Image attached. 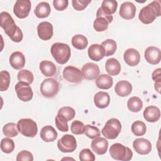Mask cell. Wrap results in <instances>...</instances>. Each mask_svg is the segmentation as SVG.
Listing matches in <instances>:
<instances>
[{
  "label": "cell",
  "instance_id": "1",
  "mask_svg": "<svg viewBox=\"0 0 161 161\" xmlns=\"http://www.w3.org/2000/svg\"><path fill=\"white\" fill-rule=\"evenodd\" d=\"M1 27L13 42H20L23 38L21 30L16 25L14 19L8 12H1L0 14Z\"/></svg>",
  "mask_w": 161,
  "mask_h": 161
},
{
  "label": "cell",
  "instance_id": "2",
  "mask_svg": "<svg viewBox=\"0 0 161 161\" xmlns=\"http://www.w3.org/2000/svg\"><path fill=\"white\" fill-rule=\"evenodd\" d=\"M160 1H153L140 10L138 18L143 23L150 24L160 16Z\"/></svg>",
  "mask_w": 161,
  "mask_h": 161
},
{
  "label": "cell",
  "instance_id": "3",
  "mask_svg": "<svg viewBox=\"0 0 161 161\" xmlns=\"http://www.w3.org/2000/svg\"><path fill=\"white\" fill-rule=\"evenodd\" d=\"M51 53L55 61L59 64H64L67 62L71 55L70 47L64 43L56 42L51 47Z\"/></svg>",
  "mask_w": 161,
  "mask_h": 161
},
{
  "label": "cell",
  "instance_id": "4",
  "mask_svg": "<svg viewBox=\"0 0 161 161\" xmlns=\"http://www.w3.org/2000/svg\"><path fill=\"white\" fill-rule=\"evenodd\" d=\"M111 157L116 160L128 161L133 157L132 151L127 147L119 143L113 144L109 148Z\"/></svg>",
  "mask_w": 161,
  "mask_h": 161
},
{
  "label": "cell",
  "instance_id": "5",
  "mask_svg": "<svg viewBox=\"0 0 161 161\" xmlns=\"http://www.w3.org/2000/svg\"><path fill=\"white\" fill-rule=\"evenodd\" d=\"M121 131V122L116 118H111L106 123L101 132L108 139L113 140L118 137Z\"/></svg>",
  "mask_w": 161,
  "mask_h": 161
},
{
  "label": "cell",
  "instance_id": "6",
  "mask_svg": "<svg viewBox=\"0 0 161 161\" xmlns=\"http://www.w3.org/2000/svg\"><path fill=\"white\" fill-rule=\"evenodd\" d=\"M19 131L26 137H34L38 132L36 123L30 118H23L17 123Z\"/></svg>",
  "mask_w": 161,
  "mask_h": 161
},
{
  "label": "cell",
  "instance_id": "7",
  "mask_svg": "<svg viewBox=\"0 0 161 161\" xmlns=\"http://www.w3.org/2000/svg\"><path fill=\"white\" fill-rule=\"evenodd\" d=\"M59 91V84L57 80L52 78L45 79L40 85L42 94L48 98L54 97Z\"/></svg>",
  "mask_w": 161,
  "mask_h": 161
},
{
  "label": "cell",
  "instance_id": "8",
  "mask_svg": "<svg viewBox=\"0 0 161 161\" xmlns=\"http://www.w3.org/2000/svg\"><path fill=\"white\" fill-rule=\"evenodd\" d=\"M58 148L64 153L73 152L77 148V142L71 135H64L57 142Z\"/></svg>",
  "mask_w": 161,
  "mask_h": 161
},
{
  "label": "cell",
  "instance_id": "9",
  "mask_svg": "<svg viewBox=\"0 0 161 161\" xmlns=\"http://www.w3.org/2000/svg\"><path fill=\"white\" fill-rule=\"evenodd\" d=\"M15 91L18 99L23 102H28L33 97L32 89L26 82L19 81L15 86Z\"/></svg>",
  "mask_w": 161,
  "mask_h": 161
},
{
  "label": "cell",
  "instance_id": "10",
  "mask_svg": "<svg viewBox=\"0 0 161 161\" xmlns=\"http://www.w3.org/2000/svg\"><path fill=\"white\" fill-rule=\"evenodd\" d=\"M63 77L69 82L79 83L82 80V72L75 67L67 66L63 70Z\"/></svg>",
  "mask_w": 161,
  "mask_h": 161
},
{
  "label": "cell",
  "instance_id": "11",
  "mask_svg": "<svg viewBox=\"0 0 161 161\" xmlns=\"http://www.w3.org/2000/svg\"><path fill=\"white\" fill-rule=\"evenodd\" d=\"M31 4L29 0H18L13 7V13L16 17L23 19L26 18L30 12Z\"/></svg>",
  "mask_w": 161,
  "mask_h": 161
},
{
  "label": "cell",
  "instance_id": "12",
  "mask_svg": "<svg viewBox=\"0 0 161 161\" xmlns=\"http://www.w3.org/2000/svg\"><path fill=\"white\" fill-rule=\"evenodd\" d=\"M38 37L45 41L52 38L53 35V28L52 23L48 21H43L37 26Z\"/></svg>",
  "mask_w": 161,
  "mask_h": 161
},
{
  "label": "cell",
  "instance_id": "13",
  "mask_svg": "<svg viewBox=\"0 0 161 161\" xmlns=\"http://www.w3.org/2000/svg\"><path fill=\"white\" fill-rule=\"evenodd\" d=\"M81 72L84 79L93 80L99 76L100 70L97 64L93 62H88L83 65Z\"/></svg>",
  "mask_w": 161,
  "mask_h": 161
},
{
  "label": "cell",
  "instance_id": "14",
  "mask_svg": "<svg viewBox=\"0 0 161 161\" xmlns=\"http://www.w3.org/2000/svg\"><path fill=\"white\" fill-rule=\"evenodd\" d=\"M133 147L136 152L140 155H147L152 150L151 142L143 138L135 139L133 142Z\"/></svg>",
  "mask_w": 161,
  "mask_h": 161
},
{
  "label": "cell",
  "instance_id": "15",
  "mask_svg": "<svg viewBox=\"0 0 161 161\" xmlns=\"http://www.w3.org/2000/svg\"><path fill=\"white\" fill-rule=\"evenodd\" d=\"M147 62L152 65L158 64L160 62V50L154 46H150L146 48L144 53Z\"/></svg>",
  "mask_w": 161,
  "mask_h": 161
},
{
  "label": "cell",
  "instance_id": "16",
  "mask_svg": "<svg viewBox=\"0 0 161 161\" xmlns=\"http://www.w3.org/2000/svg\"><path fill=\"white\" fill-rule=\"evenodd\" d=\"M136 9V6L133 3L130 1H126L121 4L119 14L123 19H131L135 16Z\"/></svg>",
  "mask_w": 161,
  "mask_h": 161
},
{
  "label": "cell",
  "instance_id": "17",
  "mask_svg": "<svg viewBox=\"0 0 161 161\" xmlns=\"http://www.w3.org/2000/svg\"><path fill=\"white\" fill-rule=\"evenodd\" d=\"M123 58L125 62L131 67L137 65L140 61V53L137 50L132 48L125 50Z\"/></svg>",
  "mask_w": 161,
  "mask_h": 161
},
{
  "label": "cell",
  "instance_id": "18",
  "mask_svg": "<svg viewBox=\"0 0 161 161\" xmlns=\"http://www.w3.org/2000/svg\"><path fill=\"white\" fill-rule=\"evenodd\" d=\"M108 148V142L106 139L103 137H96L91 142L92 150L97 155L104 154Z\"/></svg>",
  "mask_w": 161,
  "mask_h": 161
},
{
  "label": "cell",
  "instance_id": "19",
  "mask_svg": "<svg viewBox=\"0 0 161 161\" xmlns=\"http://www.w3.org/2000/svg\"><path fill=\"white\" fill-rule=\"evenodd\" d=\"M89 57L94 60L98 62L103 59L105 56V51L103 47L99 44H92L87 50Z\"/></svg>",
  "mask_w": 161,
  "mask_h": 161
},
{
  "label": "cell",
  "instance_id": "20",
  "mask_svg": "<svg viewBox=\"0 0 161 161\" xmlns=\"http://www.w3.org/2000/svg\"><path fill=\"white\" fill-rule=\"evenodd\" d=\"M25 57L24 55L19 51L14 52L9 57V64L13 68L16 70H20L25 65Z\"/></svg>",
  "mask_w": 161,
  "mask_h": 161
},
{
  "label": "cell",
  "instance_id": "21",
  "mask_svg": "<svg viewBox=\"0 0 161 161\" xmlns=\"http://www.w3.org/2000/svg\"><path fill=\"white\" fill-rule=\"evenodd\" d=\"M143 117L146 121L150 123L157 121L160 117V111L155 106H149L145 108L143 111Z\"/></svg>",
  "mask_w": 161,
  "mask_h": 161
},
{
  "label": "cell",
  "instance_id": "22",
  "mask_svg": "<svg viewBox=\"0 0 161 161\" xmlns=\"http://www.w3.org/2000/svg\"><path fill=\"white\" fill-rule=\"evenodd\" d=\"M132 85L127 80H120L116 83L114 87L115 92L120 97H125L132 92Z\"/></svg>",
  "mask_w": 161,
  "mask_h": 161
},
{
  "label": "cell",
  "instance_id": "23",
  "mask_svg": "<svg viewBox=\"0 0 161 161\" xmlns=\"http://www.w3.org/2000/svg\"><path fill=\"white\" fill-rule=\"evenodd\" d=\"M40 136L44 142H52L57 139L58 133L53 126L47 125L42 128Z\"/></svg>",
  "mask_w": 161,
  "mask_h": 161
},
{
  "label": "cell",
  "instance_id": "24",
  "mask_svg": "<svg viewBox=\"0 0 161 161\" xmlns=\"http://www.w3.org/2000/svg\"><path fill=\"white\" fill-rule=\"evenodd\" d=\"M94 103L96 107L103 109L108 106L110 103V97L108 92L99 91L94 97Z\"/></svg>",
  "mask_w": 161,
  "mask_h": 161
},
{
  "label": "cell",
  "instance_id": "25",
  "mask_svg": "<svg viewBox=\"0 0 161 161\" xmlns=\"http://www.w3.org/2000/svg\"><path fill=\"white\" fill-rule=\"evenodd\" d=\"M105 69L109 75H117L121 71V65L114 58H110L106 62Z\"/></svg>",
  "mask_w": 161,
  "mask_h": 161
},
{
  "label": "cell",
  "instance_id": "26",
  "mask_svg": "<svg viewBox=\"0 0 161 161\" xmlns=\"http://www.w3.org/2000/svg\"><path fill=\"white\" fill-rule=\"evenodd\" d=\"M40 70L46 77L53 76L57 72L55 65L51 61L43 60L40 64Z\"/></svg>",
  "mask_w": 161,
  "mask_h": 161
},
{
  "label": "cell",
  "instance_id": "27",
  "mask_svg": "<svg viewBox=\"0 0 161 161\" xmlns=\"http://www.w3.org/2000/svg\"><path fill=\"white\" fill-rule=\"evenodd\" d=\"M51 12L50 4L47 2H40L38 3L34 11L36 17L39 18H45L49 16Z\"/></svg>",
  "mask_w": 161,
  "mask_h": 161
},
{
  "label": "cell",
  "instance_id": "28",
  "mask_svg": "<svg viewBox=\"0 0 161 161\" xmlns=\"http://www.w3.org/2000/svg\"><path fill=\"white\" fill-rule=\"evenodd\" d=\"M97 87L101 89H109L113 84V78L107 74H101L99 75L96 80Z\"/></svg>",
  "mask_w": 161,
  "mask_h": 161
},
{
  "label": "cell",
  "instance_id": "29",
  "mask_svg": "<svg viewBox=\"0 0 161 161\" xmlns=\"http://www.w3.org/2000/svg\"><path fill=\"white\" fill-rule=\"evenodd\" d=\"M118 3L114 0H104L100 7L102 11L108 15L114 13L117 9Z\"/></svg>",
  "mask_w": 161,
  "mask_h": 161
},
{
  "label": "cell",
  "instance_id": "30",
  "mask_svg": "<svg viewBox=\"0 0 161 161\" xmlns=\"http://www.w3.org/2000/svg\"><path fill=\"white\" fill-rule=\"evenodd\" d=\"M72 45L78 50H84L88 45V40L82 35H75L72 38Z\"/></svg>",
  "mask_w": 161,
  "mask_h": 161
},
{
  "label": "cell",
  "instance_id": "31",
  "mask_svg": "<svg viewBox=\"0 0 161 161\" xmlns=\"http://www.w3.org/2000/svg\"><path fill=\"white\" fill-rule=\"evenodd\" d=\"M127 106L128 109L133 113L140 111L143 107V103L140 98L136 96L130 97L127 102Z\"/></svg>",
  "mask_w": 161,
  "mask_h": 161
},
{
  "label": "cell",
  "instance_id": "32",
  "mask_svg": "<svg viewBox=\"0 0 161 161\" xmlns=\"http://www.w3.org/2000/svg\"><path fill=\"white\" fill-rule=\"evenodd\" d=\"M101 45L105 51V56L108 57L113 55L117 48L116 42L112 39H106L102 42Z\"/></svg>",
  "mask_w": 161,
  "mask_h": 161
},
{
  "label": "cell",
  "instance_id": "33",
  "mask_svg": "<svg viewBox=\"0 0 161 161\" xmlns=\"http://www.w3.org/2000/svg\"><path fill=\"white\" fill-rule=\"evenodd\" d=\"M109 23V21L105 18L98 16L94 21L93 27L96 31H104L108 29Z\"/></svg>",
  "mask_w": 161,
  "mask_h": 161
},
{
  "label": "cell",
  "instance_id": "34",
  "mask_svg": "<svg viewBox=\"0 0 161 161\" xmlns=\"http://www.w3.org/2000/svg\"><path fill=\"white\" fill-rule=\"evenodd\" d=\"M131 131L136 136H143L146 133L147 127L143 121L138 120L133 123L131 125Z\"/></svg>",
  "mask_w": 161,
  "mask_h": 161
},
{
  "label": "cell",
  "instance_id": "35",
  "mask_svg": "<svg viewBox=\"0 0 161 161\" xmlns=\"http://www.w3.org/2000/svg\"><path fill=\"white\" fill-rule=\"evenodd\" d=\"M3 132L8 137H14L18 135L19 130L14 123H8L3 126Z\"/></svg>",
  "mask_w": 161,
  "mask_h": 161
},
{
  "label": "cell",
  "instance_id": "36",
  "mask_svg": "<svg viewBox=\"0 0 161 161\" xmlns=\"http://www.w3.org/2000/svg\"><path fill=\"white\" fill-rule=\"evenodd\" d=\"M17 78L19 82H24L28 84H31L34 80L33 73L31 71L25 69L19 71L17 75Z\"/></svg>",
  "mask_w": 161,
  "mask_h": 161
},
{
  "label": "cell",
  "instance_id": "37",
  "mask_svg": "<svg viewBox=\"0 0 161 161\" xmlns=\"http://www.w3.org/2000/svg\"><path fill=\"white\" fill-rule=\"evenodd\" d=\"M57 114L60 115L66 121H69L72 120L74 118L75 115V111L74 109L71 107L64 106L59 109Z\"/></svg>",
  "mask_w": 161,
  "mask_h": 161
},
{
  "label": "cell",
  "instance_id": "38",
  "mask_svg": "<svg viewBox=\"0 0 161 161\" xmlns=\"http://www.w3.org/2000/svg\"><path fill=\"white\" fill-rule=\"evenodd\" d=\"M10 84V75L6 70L0 72V91H5L9 88Z\"/></svg>",
  "mask_w": 161,
  "mask_h": 161
},
{
  "label": "cell",
  "instance_id": "39",
  "mask_svg": "<svg viewBox=\"0 0 161 161\" xmlns=\"http://www.w3.org/2000/svg\"><path fill=\"white\" fill-rule=\"evenodd\" d=\"M1 149L6 153H11L14 149V143L9 138H4L1 142Z\"/></svg>",
  "mask_w": 161,
  "mask_h": 161
},
{
  "label": "cell",
  "instance_id": "40",
  "mask_svg": "<svg viewBox=\"0 0 161 161\" xmlns=\"http://www.w3.org/2000/svg\"><path fill=\"white\" fill-rule=\"evenodd\" d=\"M71 132L74 135H81L84 133L85 125L79 120L74 121L70 126Z\"/></svg>",
  "mask_w": 161,
  "mask_h": 161
},
{
  "label": "cell",
  "instance_id": "41",
  "mask_svg": "<svg viewBox=\"0 0 161 161\" xmlns=\"http://www.w3.org/2000/svg\"><path fill=\"white\" fill-rule=\"evenodd\" d=\"M84 134L88 138L94 139L100 136V131L96 126H94L91 125H87L85 126Z\"/></svg>",
  "mask_w": 161,
  "mask_h": 161
},
{
  "label": "cell",
  "instance_id": "42",
  "mask_svg": "<svg viewBox=\"0 0 161 161\" xmlns=\"http://www.w3.org/2000/svg\"><path fill=\"white\" fill-rule=\"evenodd\" d=\"M55 125L57 128L61 131L66 132L69 130L67 121L58 114H57L55 117Z\"/></svg>",
  "mask_w": 161,
  "mask_h": 161
},
{
  "label": "cell",
  "instance_id": "43",
  "mask_svg": "<svg viewBox=\"0 0 161 161\" xmlns=\"http://www.w3.org/2000/svg\"><path fill=\"white\" fill-rule=\"evenodd\" d=\"M79 160L81 161H94L95 156L89 148H84L79 153Z\"/></svg>",
  "mask_w": 161,
  "mask_h": 161
},
{
  "label": "cell",
  "instance_id": "44",
  "mask_svg": "<svg viewBox=\"0 0 161 161\" xmlns=\"http://www.w3.org/2000/svg\"><path fill=\"white\" fill-rule=\"evenodd\" d=\"M90 3L91 0H72V1L73 8L77 11L84 9Z\"/></svg>",
  "mask_w": 161,
  "mask_h": 161
},
{
  "label": "cell",
  "instance_id": "45",
  "mask_svg": "<svg viewBox=\"0 0 161 161\" xmlns=\"http://www.w3.org/2000/svg\"><path fill=\"white\" fill-rule=\"evenodd\" d=\"M33 156L28 150H22L19 152L16 157V161H33Z\"/></svg>",
  "mask_w": 161,
  "mask_h": 161
},
{
  "label": "cell",
  "instance_id": "46",
  "mask_svg": "<svg viewBox=\"0 0 161 161\" xmlns=\"http://www.w3.org/2000/svg\"><path fill=\"white\" fill-rule=\"evenodd\" d=\"M69 1L67 0H54L53 1V7L57 11H63L68 6Z\"/></svg>",
  "mask_w": 161,
  "mask_h": 161
},
{
  "label": "cell",
  "instance_id": "47",
  "mask_svg": "<svg viewBox=\"0 0 161 161\" xmlns=\"http://www.w3.org/2000/svg\"><path fill=\"white\" fill-rule=\"evenodd\" d=\"M98 16H102V17H104L108 21L109 23H111L113 19V17L112 15H108L106 14H105L101 9V8H99V9H97V13H96V17H98Z\"/></svg>",
  "mask_w": 161,
  "mask_h": 161
},
{
  "label": "cell",
  "instance_id": "48",
  "mask_svg": "<svg viewBox=\"0 0 161 161\" xmlns=\"http://www.w3.org/2000/svg\"><path fill=\"white\" fill-rule=\"evenodd\" d=\"M160 68H158L155 69L152 75V79L155 81V82H161V74H160Z\"/></svg>",
  "mask_w": 161,
  "mask_h": 161
},
{
  "label": "cell",
  "instance_id": "49",
  "mask_svg": "<svg viewBox=\"0 0 161 161\" xmlns=\"http://www.w3.org/2000/svg\"><path fill=\"white\" fill-rule=\"evenodd\" d=\"M155 89L159 93L160 90V82H155Z\"/></svg>",
  "mask_w": 161,
  "mask_h": 161
}]
</instances>
